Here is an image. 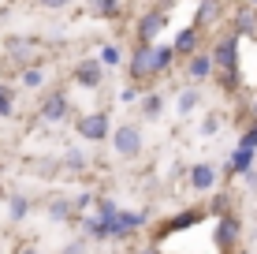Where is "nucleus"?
Returning a JSON list of instances; mask_svg holds the SVG:
<instances>
[{
    "label": "nucleus",
    "instance_id": "1",
    "mask_svg": "<svg viewBox=\"0 0 257 254\" xmlns=\"http://www.w3.org/2000/svg\"><path fill=\"white\" fill-rule=\"evenodd\" d=\"M175 60V49L172 45H153V41H142L131 56V78L142 82V78H153V75H164L168 64Z\"/></svg>",
    "mask_w": 257,
    "mask_h": 254
},
{
    "label": "nucleus",
    "instance_id": "2",
    "mask_svg": "<svg viewBox=\"0 0 257 254\" xmlns=\"http://www.w3.org/2000/svg\"><path fill=\"white\" fill-rule=\"evenodd\" d=\"M75 135L82 138V142H108V135H112V120H108V112H82V116L75 120Z\"/></svg>",
    "mask_w": 257,
    "mask_h": 254
},
{
    "label": "nucleus",
    "instance_id": "3",
    "mask_svg": "<svg viewBox=\"0 0 257 254\" xmlns=\"http://www.w3.org/2000/svg\"><path fill=\"white\" fill-rule=\"evenodd\" d=\"M108 138H112V150H116L123 161H135V157H142L146 138H142V127H138V124H119Z\"/></svg>",
    "mask_w": 257,
    "mask_h": 254
},
{
    "label": "nucleus",
    "instance_id": "4",
    "mask_svg": "<svg viewBox=\"0 0 257 254\" xmlns=\"http://www.w3.org/2000/svg\"><path fill=\"white\" fill-rule=\"evenodd\" d=\"M212 56V67H220L227 78H235V64H238V38L235 34H224V38L216 41V45L209 49Z\"/></svg>",
    "mask_w": 257,
    "mask_h": 254
},
{
    "label": "nucleus",
    "instance_id": "5",
    "mask_svg": "<svg viewBox=\"0 0 257 254\" xmlns=\"http://www.w3.org/2000/svg\"><path fill=\"white\" fill-rule=\"evenodd\" d=\"M38 116L45 120V124H64V120L71 116V101H67V94H49V98H41L38 105Z\"/></svg>",
    "mask_w": 257,
    "mask_h": 254
},
{
    "label": "nucleus",
    "instance_id": "6",
    "mask_svg": "<svg viewBox=\"0 0 257 254\" xmlns=\"http://www.w3.org/2000/svg\"><path fill=\"white\" fill-rule=\"evenodd\" d=\"M75 82L82 86V90H97V86L104 82V64L101 60H78L75 64Z\"/></svg>",
    "mask_w": 257,
    "mask_h": 254
},
{
    "label": "nucleus",
    "instance_id": "7",
    "mask_svg": "<svg viewBox=\"0 0 257 254\" xmlns=\"http://www.w3.org/2000/svg\"><path fill=\"white\" fill-rule=\"evenodd\" d=\"M164 26H168V12H164V8H153V12H146V15L138 19V41H153L157 34L164 30Z\"/></svg>",
    "mask_w": 257,
    "mask_h": 254
},
{
    "label": "nucleus",
    "instance_id": "8",
    "mask_svg": "<svg viewBox=\"0 0 257 254\" xmlns=\"http://www.w3.org/2000/svg\"><path fill=\"white\" fill-rule=\"evenodd\" d=\"M212 56L209 52H190L187 56V78H194V82H205V78H212Z\"/></svg>",
    "mask_w": 257,
    "mask_h": 254
},
{
    "label": "nucleus",
    "instance_id": "9",
    "mask_svg": "<svg viewBox=\"0 0 257 254\" xmlns=\"http://www.w3.org/2000/svg\"><path fill=\"white\" fill-rule=\"evenodd\" d=\"M190 187L194 191H212L216 187V164H209V161L190 164Z\"/></svg>",
    "mask_w": 257,
    "mask_h": 254
},
{
    "label": "nucleus",
    "instance_id": "10",
    "mask_svg": "<svg viewBox=\"0 0 257 254\" xmlns=\"http://www.w3.org/2000/svg\"><path fill=\"white\" fill-rule=\"evenodd\" d=\"M198 109H201V86H187V90H179V98H175V112H179V116H194Z\"/></svg>",
    "mask_w": 257,
    "mask_h": 254
},
{
    "label": "nucleus",
    "instance_id": "11",
    "mask_svg": "<svg viewBox=\"0 0 257 254\" xmlns=\"http://www.w3.org/2000/svg\"><path fill=\"white\" fill-rule=\"evenodd\" d=\"M253 153H257V150H246V146H238V150L227 157V172H231V176H246V172L253 168Z\"/></svg>",
    "mask_w": 257,
    "mask_h": 254
},
{
    "label": "nucleus",
    "instance_id": "12",
    "mask_svg": "<svg viewBox=\"0 0 257 254\" xmlns=\"http://www.w3.org/2000/svg\"><path fill=\"white\" fill-rule=\"evenodd\" d=\"M194 45H198V26H187V30H179V34H175V41H172L175 56H190V52H198Z\"/></svg>",
    "mask_w": 257,
    "mask_h": 254
},
{
    "label": "nucleus",
    "instance_id": "13",
    "mask_svg": "<svg viewBox=\"0 0 257 254\" xmlns=\"http://www.w3.org/2000/svg\"><path fill=\"white\" fill-rule=\"evenodd\" d=\"M220 12H224V4H220V0H201V4H198V15H194V19H198L194 26H212V23L220 19Z\"/></svg>",
    "mask_w": 257,
    "mask_h": 254
},
{
    "label": "nucleus",
    "instance_id": "14",
    "mask_svg": "<svg viewBox=\"0 0 257 254\" xmlns=\"http://www.w3.org/2000/svg\"><path fill=\"white\" fill-rule=\"evenodd\" d=\"M138 109H142V116H146V120H161L164 98H161V94H142V98H138Z\"/></svg>",
    "mask_w": 257,
    "mask_h": 254
},
{
    "label": "nucleus",
    "instance_id": "15",
    "mask_svg": "<svg viewBox=\"0 0 257 254\" xmlns=\"http://www.w3.org/2000/svg\"><path fill=\"white\" fill-rule=\"evenodd\" d=\"M19 78H23V86H26V90H41V86H45V67H34V64H26Z\"/></svg>",
    "mask_w": 257,
    "mask_h": 254
},
{
    "label": "nucleus",
    "instance_id": "16",
    "mask_svg": "<svg viewBox=\"0 0 257 254\" xmlns=\"http://www.w3.org/2000/svg\"><path fill=\"white\" fill-rule=\"evenodd\" d=\"M97 60H101L104 67H119V64H123V49L116 45V41H108V45H101V52H97Z\"/></svg>",
    "mask_w": 257,
    "mask_h": 254
},
{
    "label": "nucleus",
    "instance_id": "17",
    "mask_svg": "<svg viewBox=\"0 0 257 254\" xmlns=\"http://www.w3.org/2000/svg\"><path fill=\"white\" fill-rule=\"evenodd\" d=\"M71 213H75V202H71V198H52L49 202V217L52 221H67Z\"/></svg>",
    "mask_w": 257,
    "mask_h": 254
},
{
    "label": "nucleus",
    "instance_id": "18",
    "mask_svg": "<svg viewBox=\"0 0 257 254\" xmlns=\"http://www.w3.org/2000/svg\"><path fill=\"white\" fill-rule=\"evenodd\" d=\"M90 4H93V12L101 15V19H119V12H123L119 0H90Z\"/></svg>",
    "mask_w": 257,
    "mask_h": 254
},
{
    "label": "nucleus",
    "instance_id": "19",
    "mask_svg": "<svg viewBox=\"0 0 257 254\" xmlns=\"http://www.w3.org/2000/svg\"><path fill=\"white\" fill-rule=\"evenodd\" d=\"M26 213H30V198H23V195L8 198V217H12V221H23Z\"/></svg>",
    "mask_w": 257,
    "mask_h": 254
},
{
    "label": "nucleus",
    "instance_id": "20",
    "mask_svg": "<svg viewBox=\"0 0 257 254\" xmlns=\"http://www.w3.org/2000/svg\"><path fill=\"white\" fill-rule=\"evenodd\" d=\"M15 112V90L8 82H0V120H8Z\"/></svg>",
    "mask_w": 257,
    "mask_h": 254
},
{
    "label": "nucleus",
    "instance_id": "21",
    "mask_svg": "<svg viewBox=\"0 0 257 254\" xmlns=\"http://www.w3.org/2000/svg\"><path fill=\"white\" fill-rule=\"evenodd\" d=\"M86 164H90V161H86L82 150H67V153H64V168H67V172H86Z\"/></svg>",
    "mask_w": 257,
    "mask_h": 254
},
{
    "label": "nucleus",
    "instance_id": "22",
    "mask_svg": "<svg viewBox=\"0 0 257 254\" xmlns=\"http://www.w3.org/2000/svg\"><path fill=\"white\" fill-rule=\"evenodd\" d=\"M235 235H238V221H235V217H224V221H220L216 239H220V243H227V239H235Z\"/></svg>",
    "mask_w": 257,
    "mask_h": 254
},
{
    "label": "nucleus",
    "instance_id": "23",
    "mask_svg": "<svg viewBox=\"0 0 257 254\" xmlns=\"http://www.w3.org/2000/svg\"><path fill=\"white\" fill-rule=\"evenodd\" d=\"M238 146H246V150H257V124L242 135V142H238Z\"/></svg>",
    "mask_w": 257,
    "mask_h": 254
},
{
    "label": "nucleus",
    "instance_id": "24",
    "mask_svg": "<svg viewBox=\"0 0 257 254\" xmlns=\"http://www.w3.org/2000/svg\"><path fill=\"white\" fill-rule=\"evenodd\" d=\"M41 8H45V12H64V8L71 4V0H38Z\"/></svg>",
    "mask_w": 257,
    "mask_h": 254
},
{
    "label": "nucleus",
    "instance_id": "25",
    "mask_svg": "<svg viewBox=\"0 0 257 254\" xmlns=\"http://www.w3.org/2000/svg\"><path fill=\"white\" fill-rule=\"evenodd\" d=\"M60 254H86V239H71Z\"/></svg>",
    "mask_w": 257,
    "mask_h": 254
},
{
    "label": "nucleus",
    "instance_id": "26",
    "mask_svg": "<svg viewBox=\"0 0 257 254\" xmlns=\"http://www.w3.org/2000/svg\"><path fill=\"white\" fill-rule=\"evenodd\" d=\"M220 127V116H205V124H201V135H216Z\"/></svg>",
    "mask_w": 257,
    "mask_h": 254
},
{
    "label": "nucleus",
    "instance_id": "27",
    "mask_svg": "<svg viewBox=\"0 0 257 254\" xmlns=\"http://www.w3.org/2000/svg\"><path fill=\"white\" fill-rule=\"evenodd\" d=\"M138 98H142V94H138V86H127V90L119 94V101H127V105H131V101H138Z\"/></svg>",
    "mask_w": 257,
    "mask_h": 254
},
{
    "label": "nucleus",
    "instance_id": "28",
    "mask_svg": "<svg viewBox=\"0 0 257 254\" xmlns=\"http://www.w3.org/2000/svg\"><path fill=\"white\" fill-rule=\"evenodd\" d=\"M19 254H38V250H34V247H23V250H19Z\"/></svg>",
    "mask_w": 257,
    "mask_h": 254
},
{
    "label": "nucleus",
    "instance_id": "29",
    "mask_svg": "<svg viewBox=\"0 0 257 254\" xmlns=\"http://www.w3.org/2000/svg\"><path fill=\"white\" fill-rule=\"evenodd\" d=\"M142 254H161V250H157V247H149V250H142Z\"/></svg>",
    "mask_w": 257,
    "mask_h": 254
},
{
    "label": "nucleus",
    "instance_id": "30",
    "mask_svg": "<svg viewBox=\"0 0 257 254\" xmlns=\"http://www.w3.org/2000/svg\"><path fill=\"white\" fill-rule=\"evenodd\" d=\"M250 4H257V0H250Z\"/></svg>",
    "mask_w": 257,
    "mask_h": 254
}]
</instances>
